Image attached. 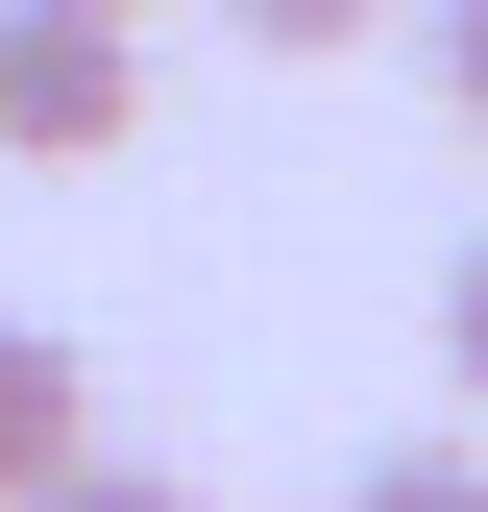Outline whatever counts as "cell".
Segmentation results:
<instances>
[{"label":"cell","mask_w":488,"mask_h":512,"mask_svg":"<svg viewBox=\"0 0 488 512\" xmlns=\"http://www.w3.org/2000/svg\"><path fill=\"white\" fill-rule=\"evenodd\" d=\"M147 147V25L122 0H0V171H98Z\"/></svg>","instance_id":"obj_1"},{"label":"cell","mask_w":488,"mask_h":512,"mask_svg":"<svg viewBox=\"0 0 488 512\" xmlns=\"http://www.w3.org/2000/svg\"><path fill=\"white\" fill-rule=\"evenodd\" d=\"M74 439H98V366L49 342V317H0V512H25L49 464H74Z\"/></svg>","instance_id":"obj_2"},{"label":"cell","mask_w":488,"mask_h":512,"mask_svg":"<svg viewBox=\"0 0 488 512\" xmlns=\"http://www.w3.org/2000/svg\"><path fill=\"white\" fill-rule=\"evenodd\" d=\"M366 512H488V439H391V464H366Z\"/></svg>","instance_id":"obj_3"},{"label":"cell","mask_w":488,"mask_h":512,"mask_svg":"<svg viewBox=\"0 0 488 512\" xmlns=\"http://www.w3.org/2000/svg\"><path fill=\"white\" fill-rule=\"evenodd\" d=\"M25 512H196V488H171V464H98V439H74V464H49Z\"/></svg>","instance_id":"obj_4"},{"label":"cell","mask_w":488,"mask_h":512,"mask_svg":"<svg viewBox=\"0 0 488 512\" xmlns=\"http://www.w3.org/2000/svg\"><path fill=\"white\" fill-rule=\"evenodd\" d=\"M220 25H244V49H366L391 0H220Z\"/></svg>","instance_id":"obj_5"},{"label":"cell","mask_w":488,"mask_h":512,"mask_svg":"<svg viewBox=\"0 0 488 512\" xmlns=\"http://www.w3.org/2000/svg\"><path fill=\"white\" fill-rule=\"evenodd\" d=\"M440 366H464V415H488V244L440 269Z\"/></svg>","instance_id":"obj_6"},{"label":"cell","mask_w":488,"mask_h":512,"mask_svg":"<svg viewBox=\"0 0 488 512\" xmlns=\"http://www.w3.org/2000/svg\"><path fill=\"white\" fill-rule=\"evenodd\" d=\"M440 98H464V122H488V0H440Z\"/></svg>","instance_id":"obj_7"},{"label":"cell","mask_w":488,"mask_h":512,"mask_svg":"<svg viewBox=\"0 0 488 512\" xmlns=\"http://www.w3.org/2000/svg\"><path fill=\"white\" fill-rule=\"evenodd\" d=\"M122 25H147V0H122Z\"/></svg>","instance_id":"obj_8"}]
</instances>
